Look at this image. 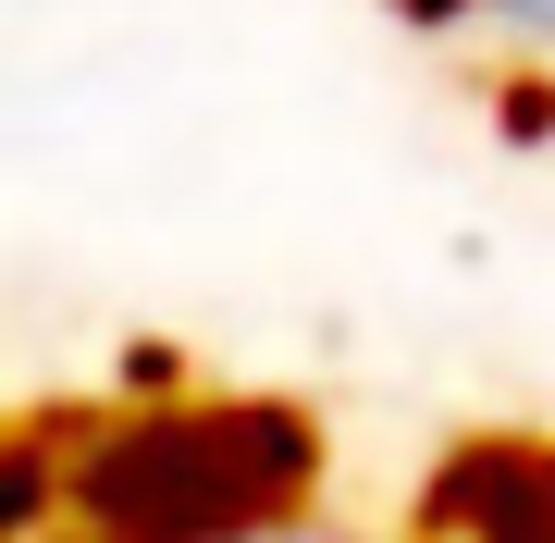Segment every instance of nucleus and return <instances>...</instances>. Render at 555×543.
I'll return each mask as SVG.
<instances>
[{"mask_svg":"<svg viewBox=\"0 0 555 543\" xmlns=\"http://www.w3.org/2000/svg\"><path fill=\"white\" fill-rule=\"evenodd\" d=\"M518 13H543V25H555V0H518Z\"/></svg>","mask_w":555,"mask_h":543,"instance_id":"1","label":"nucleus"}]
</instances>
